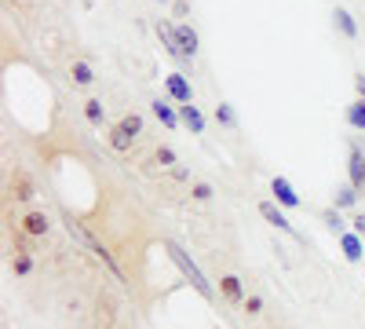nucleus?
Here are the masks:
<instances>
[{
    "label": "nucleus",
    "instance_id": "1",
    "mask_svg": "<svg viewBox=\"0 0 365 329\" xmlns=\"http://www.w3.org/2000/svg\"><path fill=\"white\" fill-rule=\"evenodd\" d=\"M165 253L172 256V263H175L179 271H182V278H187V282H190V285H194V289L205 296V300H212V285H208V278L201 275V267L190 260V253H182L175 242H165Z\"/></svg>",
    "mask_w": 365,
    "mask_h": 329
},
{
    "label": "nucleus",
    "instance_id": "2",
    "mask_svg": "<svg viewBox=\"0 0 365 329\" xmlns=\"http://www.w3.org/2000/svg\"><path fill=\"white\" fill-rule=\"evenodd\" d=\"M66 231H70V234L77 238V242H81V246H84L88 253H96V256H99V260H103V263L110 267V271L117 275V282H125V275H120V267H117V260L110 256V249H106V246H103V242H99V238H96V234H91V231H88L84 223H77V220H70V223H66Z\"/></svg>",
    "mask_w": 365,
    "mask_h": 329
},
{
    "label": "nucleus",
    "instance_id": "3",
    "mask_svg": "<svg viewBox=\"0 0 365 329\" xmlns=\"http://www.w3.org/2000/svg\"><path fill=\"white\" fill-rule=\"evenodd\" d=\"M139 132H143V117H139V113H128V117H120V121L113 125V132H110V146H113L117 154H128Z\"/></svg>",
    "mask_w": 365,
    "mask_h": 329
},
{
    "label": "nucleus",
    "instance_id": "4",
    "mask_svg": "<svg viewBox=\"0 0 365 329\" xmlns=\"http://www.w3.org/2000/svg\"><path fill=\"white\" fill-rule=\"evenodd\" d=\"M96 329H117V304L110 293H99L96 300Z\"/></svg>",
    "mask_w": 365,
    "mask_h": 329
},
{
    "label": "nucleus",
    "instance_id": "5",
    "mask_svg": "<svg viewBox=\"0 0 365 329\" xmlns=\"http://www.w3.org/2000/svg\"><path fill=\"white\" fill-rule=\"evenodd\" d=\"M165 84H168V96H172L175 103H190V81L182 77V74H168Z\"/></svg>",
    "mask_w": 365,
    "mask_h": 329
},
{
    "label": "nucleus",
    "instance_id": "6",
    "mask_svg": "<svg viewBox=\"0 0 365 329\" xmlns=\"http://www.w3.org/2000/svg\"><path fill=\"white\" fill-rule=\"evenodd\" d=\"M270 191H274V198H278L285 208H296V205H299V194L292 191V183H289V179H282V176L270 183Z\"/></svg>",
    "mask_w": 365,
    "mask_h": 329
},
{
    "label": "nucleus",
    "instance_id": "7",
    "mask_svg": "<svg viewBox=\"0 0 365 329\" xmlns=\"http://www.w3.org/2000/svg\"><path fill=\"white\" fill-rule=\"evenodd\" d=\"M351 187L354 191L365 187V154L358 151V146H351Z\"/></svg>",
    "mask_w": 365,
    "mask_h": 329
},
{
    "label": "nucleus",
    "instance_id": "8",
    "mask_svg": "<svg viewBox=\"0 0 365 329\" xmlns=\"http://www.w3.org/2000/svg\"><path fill=\"white\" fill-rule=\"evenodd\" d=\"M175 41H179V51H182V59L197 51V34H194L190 26H175Z\"/></svg>",
    "mask_w": 365,
    "mask_h": 329
},
{
    "label": "nucleus",
    "instance_id": "9",
    "mask_svg": "<svg viewBox=\"0 0 365 329\" xmlns=\"http://www.w3.org/2000/svg\"><path fill=\"white\" fill-rule=\"evenodd\" d=\"M259 216H263L267 223H274L278 231H289V234H292V223H289V220H285V216H282V213H278V208H274L270 201H263V205H259Z\"/></svg>",
    "mask_w": 365,
    "mask_h": 329
},
{
    "label": "nucleus",
    "instance_id": "10",
    "mask_svg": "<svg viewBox=\"0 0 365 329\" xmlns=\"http://www.w3.org/2000/svg\"><path fill=\"white\" fill-rule=\"evenodd\" d=\"M158 37L165 41V48H168V55H175V59H182V51H179V41H175V26H168V22H161V26H158Z\"/></svg>",
    "mask_w": 365,
    "mask_h": 329
},
{
    "label": "nucleus",
    "instance_id": "11",
    "mask_svg": "<svg viewBox=\"0 0 365 329\" xmlns=\"http://www.w3.org/2000/svg\"><path fill=\"white\" fill-rule=\"evenodd\" d=\"M22 227H26V234H48V216L44 213H29L26 220H22Z\"/></svg>",
    "mask_w": 365,
    "mask_h": 329
},
{
    "label": "nucleus",
    "instance_id": "12",
    "mask_svg": "<svg viewBox=\"0 0 365 329\" xmlns=\"http://www.w3.org/2000/svg\"><path fill=\"white\" fill-rule=\"evenodd\" d=\"M182 121L190 125V132H194V136H201V132H205V117H201L190 103H182Z\"/></svg>",
    "mask_w": 365,
    "mask_h": 329
},
{
    "label": "nucleus",
    "instance_id": "13",
    "mask_svg": "<svg viewBox=\"0 0 365 329\" xmlns=\"http://www.w3.org/2000/svg\"><path fill=\"white\" fill-rule=\"evenodd\" d=\"M344 256H347L351 263L361 260V238H358V234H344Z\"/></svg>",
    "mask_w": 365,
    "mask_h": 329
},
{
    "label": "nucleus",
    "instance_id": "14",
    "mask_svg": "<svg viewBox=\"0 0 365 329\" xmlns=\"http://www.w3.org/2000/svg\"><path fill=\"white\" fill-rule=\"evenodd\" d=\"M347 121H351V128H365V99L351 103V110H347Z\"/></svg>",
    "mask_w": 365,
    "mask_h": 329
},
{
    "label": "nucleus",
    "instance_id": "15",
    "mask_svg": "<svg viewBox=\"0 0 365 329\" xmlns=\"http://www.w3.org/2000/svg\"><path fill=\"white\" fill-rule=\"evenodd\" d=\"M220 289H223V296H227V300H237V296H241V278L227 275V278H220Z\"/></svg>",
    "mask_w": 365,
    "mask_h": 329
},
{
    "label": "nucleus",
    "instance_id": "16",
    "mask_svg": "<svg viewBox=\"0 0 365 329\" xmlns=\"http://www.w3.org/2000/svg\"><path fill=\"white\" fill-rule=\"evenodd\" d=\"M154 113H158V117H161V121H165V125H168V128H175V125H179V117H175V110H172V106H168V103H161V99H158V103H154Z\"/></svg>",
    "mask_w": 365,
    "mask_h": 329
},
{
    "label": "nucleus",
    "instance_id": "17",
    "mask_svg": "<svg viewBox=\"0 0 365 329\" xmlns=\"http://www.w3.org/2000/svg\"><path fill=\"white\" fill-rule=\"evenodd\" d=\"M336 26L344 29V37H354V34H358V26H354L351 11H344V8H336Z\"/></svg>",
    "mask_w": 365,
    "mask_h": 329
},
{
    "label": "nucleus",
    "instance_id": "18",
    "mask_svg": "<svg viewBox=\"0 0 365 329\" xmlns=\"http://www.w3.org/2000/svg\"><path fill=\"white\" fill-rule=\"evenodd\" d=\"M84 117H88L91 125H99V121H103V103H99V99H91V103H84Z\"/></svg>",
    "mask_w": 365,
    "mask_h": 329
},
{
    "label": "nucleus",
    "instance_id": "19",
    "mask_svg": "<svg viewBox=\"0 0 365 329\" xmlns=\"http://www.w3.org/2000/svg\"><path fill=\"white\" fill-rule=\"evenodd\" d=\"M73 81H77V84H91V81H96V77H91V66H88V63H77V66H73Z\"/></svg>",
    "mask_w": 365,
    "mask_h": 329
},
{
    "label": "nucleus",
    "instance_id": "20",
    "mask_svg": "<svg viewBox=\"0 0 365 329\" xmlns=\"http://www.w3.org/2000/svg\"><path fill=\"white\" fill-rule=\"evenodd\" d=\"M354 198H358V194H354V187H340V191H336V205H340V208H351V205H354Z\"/></svg>",
    "mask_w": 365,
    "mask_h": 329
},
{
    "label": "nucleus",
    "instance_id": "21",
    "mask_svg": "<svg viewBox=\"0 0 365 329\" xmlns=\"http://www.w3.org/2000/svg\"><path fill=\"white\" fill-rule=\"evenodd\" d=\"M216 117H220L223 125H234V110L230 106H216Z\"/></svg>",
    "mask_w": 365,
    "mask_h": 329
},
{
    "label": "nucleus",
    "instance_id": "22",
    "mask_svg": "<svg viewBox=\"0 0 365 329\" xmlns=\"http://www.w3.org/2000/svg\"><path fill=\"white\" fill-rule=\"evenodd\" d=\"M194 198H197V201H208V198H212V187H208V183H197V187H194Z\"/></svg>",
    "mask_w": 365,
    "mask_h": 329
},
{
    "label": "nucleus",
    "instance_id": "23",
    "mask_svg": "<svg viewBox=\"0 0 365 329\" xmlns=\"http://www.w3.org/2000/svg\"><path fill=\"white\" fill-rule=\"evenodd\" d=\"M325 223H329L332 231H344V220H340L336 213H325Z\"/></svg>",
    "mask_w": 365,
    "mask_h": 329
},
{
    "label": "nucleus",
    "instance_id": "24",
    "mask_svg": "<svg viewBox=\"0 0 365 329\" xmlns=\"http://www.w3.org/2000/svg\"><path fill=\"white\" fill-rule=\"evenodd\" d=\"M259 308H263V300H259V296H249V300H245V311H249V315H256Z\"/></svg>",
    "mask_w": 365,
    "mask_h": 329
},
{
    "label": "nucleus",
    "instance_id": "25",
    "mask_svg": "<svg viewBox=\"0 0 365 329\" xmlns=\"http://www.w3.org/2000/svg\"><path fill=\"white\" fill-rule=\"evenodd\" d=\"M15 271H19V275L29 271V256H19V260H15Z\"/></svg>",
    "mask_w": 365,
    "mask_h": 329
},
{
    "label": "nucleus",
    "instance_id": "26",
    "mask_svg": "<svg viewBox=\"0 0 365 329\" xmlns=\"http://www.w3.org/2000/svg\"><path fill=\"white\" fill-rule=\"evenodd\" d=\"M158 161H161V165H172L175 154H172V151H158Z\"/></svg>",
    "mask_w": 365,
    "mask_h": 329
},
{
    "label": "nucleus",
    "instance_id": "27",
    "mask_svg": "<svg viewBox=\"0 0 365 329\" xmlns=\"http://www.w3.org/2000/svg\"><path fill=\"white\" fill-rule=\"evenodd\" d=\"M354 234H365V216H354Z\"/></svg>",
    "mask_w": 365,
    "mask_h": 329
},
{
    "label": "nucleus",
    "instance_id": "28",
    "mask_svg": "<svg viewBox=\"0 0 365 329\" xmlns=\"http://www.w3.org/2000/svg\"><path fill=\"white\" fill-rule=\"evenodd\" d=\"M354 84H358V96L365 99V74H358V81H354Z\"/></svg>",
    "mask_w": 365,
    "mask_h": 329
}]
</instances>
